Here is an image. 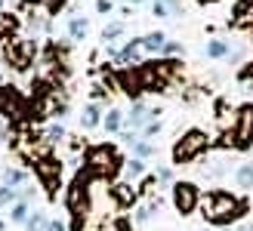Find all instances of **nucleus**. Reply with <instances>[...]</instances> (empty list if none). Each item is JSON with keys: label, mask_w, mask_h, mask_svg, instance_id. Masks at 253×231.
Instances as JSON below:
<instances>
[{"label": "nucleus", "mask_w": 253, "mask_h": 231, "mask_svg": "<svg viewBox=\"0 0 253 231\" xmlns=\"http://www.w3.org/2000/svg\"><path fill=\"white\" fill-rule=\"evenodd\" d=\"M201 216H204L207 225H216V228H229L232 222L244 219L247 216V200L232 194V191H222V188H213L207 194H201Z\"/></svg>", "instance_id": "obj_1"}, {"label": "nucleus", "mask_w": 253, "mask_h": 231, "mask_svg": "<svg viewBox=\"0 0 253 231\" xmlns=\"http://www.w3.org/2000/svg\"><path fill=\"white\" fill-rule=\"evenodd\" d=\"M124 163H126L124 154L111 142H99V145H90L84 151V170L93 179H99V182H115L124 173Z\"/></svg>", "instance_id": "obj_2"}, {"label": "nucleus", "mask_w": 253, "mask_h": 231, "mask_svg": "<svg viewBox=\"0 0 253 231\" xmlns=\"http://www.w3.org/2000/svg\"><path fill=\"white\" fill-rule=\"evenodd\" d=\"M90 182H93V176L81 166L74 173L71 185L65 188V207L71 213V225H68L71 231H84L86 219H90Z\"/></svg>", "instance_id": "obj_3"}, {"label": "nucleus", "mask_w": 253, "mask_h": 231, "mask_svg": "<svg viewBox=\"0 0 253 231\" xmlns=\"http://www.w3.org/2000/svg\"><path fill=\"white\" fill-rule=\"evenodd\" d=\"M210 148H213L210 133L201 130V126H188V130L173 142V148H170V163L173 166H192L195 160L204 157Z\"/></svg>", "instance_id": "obj_4"}, {"label": "nucleus", "mask_w": 253, "mask_h": 231, "mask_svg": "<svg viewBox=\"0 0 253 231\" xmlns=\"http://www.w3.org/2000/svg\"><path fill=\"white\" fill-rule=\"evenodd\" d=\"M0 56H3V62L12 68V71H31L34 59L41 56V43H37V37H9V40L0 43Z\"/></svg>", "instance_id": "obj_5"}, {"label": "nucleus", "mask_w": 253, "mask_h": 231, "mask_svg": "<svg viewBox=\"0 0 253 231\" xmlns=\"http://www.w3.org/2000/svg\"><path fill=\"white\" fill-rule=\"evenodd\" d=\"M222 148H235V151H250L253 148V102H241L235 108V120L232 130L219 136Z\"/></svg>", "instance_id": "obj_6"}, {"label": "nucleus", "mask_w": 253, "mask_h": 231, "mask_svg": "<svg viewBox=\"0 0 253 231\" xmlns=\"http://www.w3.org/2000/svg\"><path fill=\"white\" fill-rule=\"evenodd\" d=\"M0 117H3L6 123L31 126V99L25 96L16 83H3V86H0Z\"/></svg>", "instance_id": "obj_7"}, {"label": "nucleus", "mask_w": 253, "mask_h": 231, "mask_svg": "<svg viewBox=\"0 0 253 231\" xmlns=\"http://www.w3.org/2000/svg\"><path fill=\"white\" fill-rule=\"evenodd\" d=\"M34 179L46 191V197L56 200L59 188H62V160L56 157V154H41V157L34 160Z\"/></svg>", "instance_id": "obj_8"}, {"label": "nucleus", "mask_w": 253, "mask_h": 231, "mask_svg": "<svg viewBox=\"0 0 253 231\" xmlns=\"http://www.w3.org/2000/svg\"><path fill=\"white\" fill-rule=\"evenodd\" d=\"M170 200H173V210L179 213V216H192V213H198V207H201V188H198V182H188V179L173 182V188H170Z\"/></svg>", "instance_id": "obj_9"}, {"label": "nucleus", "mask_w": 253, "mask_h": 231, "mask_svg": "<svg viewBox=\"0 0 253 231\" xmlns=\"http://www.w3.org/2000/svg\"><path fill=\"white\" fill-rule=\"evenodd\" d=\"M115 80H118V89L130 99H142L145 89H142V77H139V65H126V68H115Z\"/></svg>", "instance_id": "obj_10"}, {"label": "nucleus", "mask_w": 253, "mask_h": 231, "mask_svg": "<svg viewBox=\"0 0 253 231\" xmlns=\"http://www.w3.org/2000/svg\"><path fill=\"white\" fill-rule=\"evenodd\" d=\"M225 28H232V31L253 28V6H250V0H235L232 16L225 19Z\"/></svg>", "instance_id": "obj_11"}, {"label": "nucleus", "mask_w": 253, "mask_h": 231, "mask_svg": "<svg viewBox=\"0 0 253 231\" xmlns=\"http://www.w3.org/2000/svg\"><path fill=\"white\" fill-rule=\"evenodd\" d=\"M65 31H68V40H74V43H84L86 40V34H90V19L86 16H68V25H65Z\"/></svg>", "instance_id": "obj_12"}, {"label": "nucleus", "mask_w": 253, "mask_h": 231, "mask_svg": "<svg viewBox=\"0 0 253 231\" xmlns=\"http://www.w3.org/2000/svg\"><path fill=\"white\" fill-rule=\"evenodd\" d=\"M148 120H151V117H148V105H145L142 99H136L133 105H130V114H124V123H130L133 130H139V133L145 130Z\"/></svg>", "instance_id": "obj_13"}, {"label": "nucleus", "mask_w": 253, "mask_h": 231, "mask_svg": "<svg viewBox=\"0 0 253 231\" xmlns=\"http://www.w3.org/2000/svg\"><path fill=\"white\" fill-rule=\"evenodd\" d=\"M108 191H111V197H115V203H118V207H133V203L139 200V194H136L133 182H115V185H111Z\"/></svg>", "instance_id": "obj_14"}, {"label": "nucleus", "mask_w": 253, "mask_h": 231, "mask_svg": "<svg viewBox=\"0 0 253 231\" xmlns=\"http://www.w3.org/2000/svg\"><path fill=\"white\" fill-rule=\"evenodd\" d=\"M102 117H105V111L99 102H86L84 111H81V126L84 130H96V126H102Z\"/></svg>", "instance_id": "obj_15"}, {"label": "nucleus", "mask_w": 253, "mask_h": 231, "mask_svg": "<svg viewBox=\"0 0 253 231\" xmlns=\"http://www.w3.org/2000/svg\"><path fill=\"white\" fill-rule=\"evenodd\" d=\"M158 213H161V197H148L145 203H139V207H136L133 222H136V225H148Z\"/></svg>", "instance_id": "obj_16"}, {"label": "nucleus", "mask_w": 253, "mask_h": 231, "mask_svg": "<svg viewBox=\"0 0 253 231\" xmlns=\"http://www.w3.org/2000/svg\"><path fill=\"white\" fill-rule=\"evenodd\" d=\"M164 43H167V34L164 31H148L142 34V49H145V56H161L164 53Z\"/></svg>", "instance_id": "obj_17"}, {"label": "nucleus", "mask_w": 253, "mask_h": 231, "mask_svg": "<svg viewBox=\"0 0 253 231\" xmlns=\"http://www.w3.org/2000/svg\"><path fill=\"white\" fill-rule=\"evenodd\" d=\"M25 182H28V173L25 170H19V166H6L3 173H0V185H6V188H22Z\"/></svg>", "instance_id": "obj_18"}, {"label": "nucleus", "mask_w": 253, "mask_h": 231, "mask_svg": "<svg viewBox=\"0 0 253 231\" xmlns=\"http://www.w3.org/2000/svg\"><path fill=\"white\" fill-rule=\"evenodd\" d=\"M229 53H232V40H222V37H213V40H207V46H204L207 59H229Z\"/></svg>", "instance_id": "obj_19"}, {"label": "nucleus", "mask_w": 253, "mask_h": 231, "mask_svg": "<svg viewBox=\"0 0 253 231\" xmlns=\"http://www.w3.org/2000/svg\"><path fill=\"white\" fill-rule=\"evenodd\" d=\"M102 126H105L108 136H118V133L124 130V111H121V108H108L105 117H102Z\"/></svg>", "instance_id": "obj_20"}, {"label": "nucleus", "mask_w": 253, "mask_h": 231, "mask_svg": "<svg viewBox=\"0 0 253 231\" xmlns=\"http://www.w3.org/2000/svg\"><path fill=\"white\" fill-rule=\"evenodd\" d=\"M232 179H235L238 188L253 191V163H250V160H247V163H238V170L232 173Z\"/></svg>", "instance_id": "obj_21"}, {"label": "nucleus", "mask_w": 253, "mask_h": 231, "mask_svg": "<svg viewBox=\"0 0 253 231\" xmlns=\"http://www.w3.org/2000/svg\"><path fill=\"white\" fill-rule=\"evenodd\" d=\"M28 216H31V203L28 200H16L9 207V222L12 225H25V222H28Z\"/></svg>", "instance_id": "obj_22"}, {"label": "nucleus", "mask_w": 253, "mask_h": 231, "mask_svg": "<svg viewBox=\"0 0 253 231\" xmlns=\"http://www.w3.org/2000/svg\"><path fill=\"white\" fill-rule=\"evenodd\" d=\"M145 170H148V166H145L142 157H133V160H126V163H124V176H126V182H133V179H142Z\"/></svg>", "instance_id": "obj_23"}, {"label": "nucleus", "mask_w": 253, "mask_h": 231, "mask_svg": "<svg viewBox=\"0 0 253 231\" xmlns=\"http://www.w3.org/2000/svg\"><path fill=\"white\" fill-rule=\"evenodd\" d=\"M124 31H126L124 22H111V25H105V28H102V46H105V43H118V37H124Z\"/></svg>", "instance_id": "obj_24"}, {"label": "nucleus", "mask_w": 253, "mask_h": 231, "mask_svg": "<svg viewBox=\"0 0 253 231\" xmlns=\"http://www.w3.org/2000/svg\"><path fill=\"white\" fill-rule=\"evenodd\" d=\"M46 222H49V216L43 210H34L28 216V222H25V231H46Z\"/></svg>", "instance_id": "obj_25"}, {"label": "nucleus", "mask_w": 253, "mask_h": 231, "mask_svg": "<svg viewBox=\"0 0 253 231\" xmlns=\"http://www.w3.org/2000/svg\"><path fill=\"white\" fill-rule=\"evenodd\" d=\"M65 139H68L65 126H62V123H49V130H46V142H49V145H62Z\"/></svg>", "instance_id": "obj_26"}, {"label": "nucleus", "mask_w": 253, "mask_h": 231, "mask_svg": "<svg viewBox=\"0 0 253 231\" xmlns=\"http://www.w3.org/2000/svg\"><path fill=\"white\" fill-rule=\"evenodd\" d=\"M155 151H158V148H155V142H148V139H142V142H136V145H133V154H136V157H142V160H145V157H151Z\"/></svg>", "instance_id": "obj_27"}, {"label": "nucleus", "mask_w": 253, "mask_h": 231, "mask_svg": "<svg viewBox=\"0 0 253 231\" xmlns=\"http://www.w3.org/2000/svg\"><path fill=\"white\" fill-rule=\"evenodd\" d=\"M68 3H71V0H46L43 9H46V16H49V19H56L62 9H68Z\"/></svg>", "instance_id": "obj_28"}, {"label": "nucleus", "mask_w": 253, "mask_h": 231, "mask_svg": "<svg viewBox=\"0 0 253 231\" xmlns=\"http://www.w3.org/2000/svg\"><path fill=\"white\" fill-rule=\"evenodd\" d=\"M16 200H19V191H16V188L0 185V207H12Z\"/></svg>", "instance_id": "obj_29"}, {"label": "nucleus", "mask_w": 253, "mask_h": 231, "mask_svg": "<svg viewBox=\"0 0 253 231\" xmlns=\"http://www.w3.org/2000/svg\"><path fill=\"white\" fill-rule=\"evenodd\" d=\"M151 16H155V19H170L167 0H151Z\"/></svg>", "instance_id": "obj_30"}, {"label": "nucleus", "mask_w": 253, "mask_h": 231, "mask_svg": "<svg viewBox=\"0 0 253 231\" xmlns=\"http://www.w3.org/2000/svg\"><path fill=\"white\" fill-rule=\"evenodd\" d=\"M235 77H238V80H241V83L253 80V59H250V62H244V65H241V68L235 71Z\"/></svg>", "instance_id": "obj_31"}, {"label": "nucleus", "mask_w": 253, "mask_h": 231, "mask_svg": "<svg viewBox=\"0 0 253 231\" xmlns=\"http://www.w3.org/2000/svg\"><path fill=\"white\" fill-rule=\"evenodd\" d=\"M179 53H182V43H179V40H167V43H164V53H161V56H167V59H176Z\"/></svg>", "instance_id": "obj_32"}, {"label": "nucleus", "mask_w": 253, "mask_h": 231, "mask_svg": "<svg viewBox=\"0 0 253 231\" xmlns=\"http://www.w3.org/2000/svg\"><path fill=\"white\" fill-rule=\"evenodd\" d=\"M155 176H158V182H161V185H170V188H173V173H170V166H158Z\"/></svg>", "instance_id": "obj_33"}, {"label": "nucleus", "mask_w": 253, "mask_h": 231, "mask_svg": "<svg viewBox=\"0 0 253 231\" xmlns=\"http://www.w3.org/2000/svg\"><path fill=\"white\" fill-rule=\"evenodd\" d=\"M96 12L99 16H111V12H115V3H111V0H96Z\"/></svg>", "instance_id": "obj_34"}, {"label": "nucleus", "mask_w": 253, "mask_h": 231, "mask_svg": "<svg viewBox=\"0 0 253 231\" xmlns=\"http://www.w3.org/2000/svg\"><path fill=\"white\" fill-rule=\"evenodd\" d=\"M46 231H68V225L62 222V219H49L46 222Z\"/></svg>", "instance_id": "obj_35"}, {"label": "nucleus", "mask_w": 253, "mask_h": 231, "mask_svg": "<svg viewBox=\"0 0 253 231\" xmlns=\"http://www.w3.org/2000/svg\"><path fill=\"white\" fill-rule=\"evenodd\" d=\"M198 6H216V3H225V0H195Z\"/></svg>", "instance_id": "obj_36"}, {"label": "nucleus", "mask_w": 253, "mask_h": 231, "mask_svg": "<svg viewBox=\"0 0 253 231\" xmlns=\"http://www.w3.org/2000/svg\"><path fill=\"white\" fill-rule=\"evenodd\" d=\"M124 3H126V6H133V9H136L139 3H145V0H124Z\"/></svg>", "instance_id": "obj_37"}, {"label": "nucleus", "mask_w": 253, "mask_h": 231, "mask_svg": "<svg viewBox=\"0 0 253 231\" xmlns=\"http://www.w3.org/2000/svg\"><path fill=\"white\" fill-rule=\"evenodd\" d=\"M238 231H253V225H244V228H238Z\"/></svg>", "instance_id": "obj_38"}, {"label": "nucleus", "mask_w": 253, "mask_h": 231, "mask_svg": "<svg viewBox=\"0 0 253 231\" xmlns=\"http://www.w3.org/2000/svg\"><path fill=\"white\" fill-rule=\"evenodd\" d=\"M3 83H6V80H3V74H0V86H3Z\"/></svg>", "instance_id": "obj_39"}, {"label": "nucleus", "mask_w": 253, "mask_h": 231, "mask_svg": "<svg viewBox=\"0 0 253 231\" xmlns=\"http://www.w3.org/2000/svg\"><path fill=\"white\" fill-rule=\"evenodd\" d=\"M0 9H6V6H3V0H0Z\"/></svg>", "instance_id": "obj_40"}, {"label": "nucleus", "mask_w": 253, "mask_h": 231, "mask_svg": "<svg viewBox=\"0 0 253 231\" xmlns=\"http://www.w3.org/2000/svg\"><path fill=\"white\" fill-rule=\"evenodd\" d=\"M222 231H232V228H222Z\"/></svg>", "instance_id": "obj_41"}, {"label": "nucleus", "mask_w": 253, "mask_h": 231, "mask_svg": "<svg viewBox=\"0 0 253 231\" xmlns=\"http://www.w3.org/2000/svg\"><path fill=\"white\" fill-rule=\"evenodd\" d=\"M250 6H253V0H250Z\"/></svg>", "instance_id": "obj_42"}]
</instances>
